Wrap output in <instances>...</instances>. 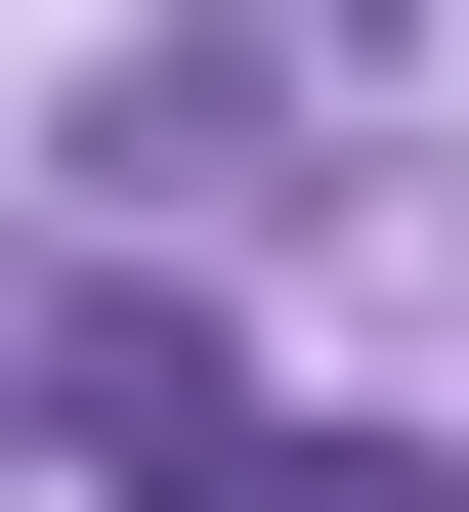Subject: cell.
<instances>
[{
    "label": "cell",
    "instance_id": "cell-1",
    "mask_svg": "<svg viewBox=\"0 0 469 512\" xmlns=\"http://www.w3.org/2000/svg\"><path fill=\"white\" fill-rule=\"evenodd\" d=\"M214 512H469V470H384V427H256V470H214Z\"/></svg>",
    "mask_w": 469,
    "mask_h": 512
}]
</instances>
